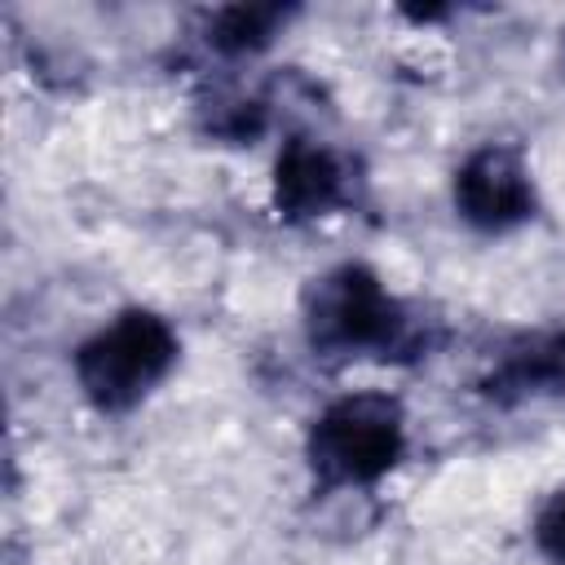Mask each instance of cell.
Listing matches in <instances>:
<instances>
[{"instance_id": "6da1fadb", "label": "cell", "mask_w": 565, "mask_h": 565, "mask_svg": "<svg viewBox=\"0 0 565 565\" xmlns=\"http://www.w3.org/2000/svg\"><path fill=\"white\" fill-rule=\"evenodd\" d=\"M305 331L322 358H388L411 344L406 309L366 265H340L309 287Z\"/></svg>"}, {"instance_id": "7a4b0ae2", "label": "cell", "mask_w": 565, "mask_h": 565, "mask_svg": "<svg viewBox=\"0 0 565 565\" xmlns=\"http://www.w3.org/2000/svg\"><path fill=\"white\" fill-rule=\"evenodd\" d=\"M172 362V327L150 309H128L75 349V380L97 411H128L168 375Z\"/></svg>"}, {"instance_id": "3957f363", "label": "cell", "mask_w": 565, "mask_h": 565, "mask_svg": "<svg viewBox=\"0 0 565 565\" xmlns=\"http://www.w3.org/2000/svg\"><path fill=\"white\" fill-rule=\"evenodd\" d=\"M406 450V419L388 393H349L331 402L309 433V463L322 486L380 481Z\"/></svg>"}, {"instance_id": "277c9868", "label": "cell", "mask_w": 565, "mask_h": 565, "mask_svg": "<svg viewBox=\"0 0 565 565\" xmlns=\"http://www.w3.org/2000/svg\"><path fill=\"white\" fill-rule=\"evenodd\" d=\"M455 207L477 230H512L534 212V181L512 146H486L455 172Z\"/></svg>"}, {"instance_id": "8992f818", "label": "cell", "mask_w": 565, "mask_h": 565, "mask_svg": "<svg viewBox=\"0 0 565 565\" xmlns=\"http://www.w3.org/2000/svg\"><path fill=\"white\" fill-rule=\"evenodd\" d=\"M565 388V335H534L508 353L490 380V393H547Z\"/></svg>"}, {"instance_id": "ba28073f", "label": "cell", "mask_w": 565, "mask_h": 565, "mask_svg": "<svg viewBox=\"0 0 565 565\" xmlns=\"http://www.w3.org/2000/svg\"><path fill=\"white\" fill-rule=\"evenodd\" d=\"M534 543L547 561L565 565V490H556L534 516Z\"/></svg>"}, {"instance_id": "52a82bcc", "label": "cell", "mask_w": 565, "mask_h": 565, "mask_svg": "<svg viewBox=\"0 0 565 565\" xmlns=\"http://www.w3.org/2000/svg\"><path fill=\"white\" fill-rule=\"evenodd\" d=\"M287 18H291V9H282V4H230V9L212 13L207 40L225 57H243V53L265 49L287 26Z\"/></svg>"}, {"instance_id": "5b68a950", "label": "cell", "mask_w": 565, "mask_h": 565, "mask_svg": "<svg viewBox=\"0 0 565 565\" xmlns=\"http://www.w3.org/2000/svg\"><path fill=\"white\" fill-rule=\"evenodd\" d=\"M349 199V168L318 141H287L274 163V203L287 216H327Z\"/></svg>"}]
</instances>
